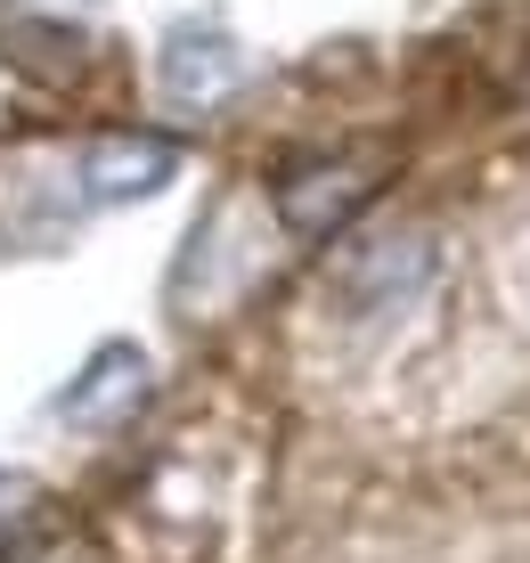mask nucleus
Returning <instances> with one entry per match:
<instances>
[{"label":"nucleus","mask_w":530,"mask_h":563,"mask_svg":"<svg viewBox=\"0 0 530 563\" xmlns=\"http://www.w3.org/2000/svg\"><path fill=\"white\" fill-rule=\"evenodd\" d=\"M433 278H441V245L424 238V229H384V238H367V245L343 254L335 302L351 319H391V310H408Z\"/></svg>","instance_id":"1"},{"label":"nucleus","mask_w":530,"mask_h":563,"mask_svg":"<svg viewBox=\"0 0 530 563\" xmlns=\"http://www.w3.org/2000/svg\"><path fill=\"white\" fill-rule=\"evenodd\" d=\"M238 82H245V49H238V33H229L221 16H180V25H164V42H155V99L172 114L221 107Z\"/></svg>","instance_id":"2"},{"label":"nucleus","mask_w":530,"mask_h":563,"mask_svg":"<svg viewBox=\"0 0 530 563\" xmlns=\"http://www.w3.org/2000/svg\"><path fill=\"white\" fill-rule=\"evenodd\" d=\"M172 172H180V147H172V140L107 131V140H90L82 164H74V197H82L90 212H123V205H147Z\"/></svg>","instance_id":"3"},{"label":"nucleus","mask_w":530,"mask_h":563,"mask_svg":"<svg viewBox=\"0 0 530 563\" xmlns=\"http://www.w3.org/2000/svg\"><path fill=\"white\" fill-rule=\"evenodd\" d=\"M147 400V352L140 343H98L82 360V376L57 393V417L66 424H114L123 409H140Z\"/></svg>","instance_id":"4"},{"label":"nucleus","mask_w":530,"mask_h":563,"mask_svg":"<svg viewBox=\"0 0 530 563\" xmlns=\"http://www.w3.org/2000/svg\"><path fill=\"white\" fill-rule=\"evenodd\" d=\"M229 278H238V212H205V221L188 229L180 262H172V302H180V310H205Z\"/></svg>","instance_id":"5"},{"label":"nucleus","mask_w":530,"mask_h":563,"mask_svg":"<svg viewBox=\"0 0 530 563\" xmlns=\"http://www.w3.org/2000/svg\"><path fill=\"white\" fill-rule=\"evenodd\" d=\"M360 197H367V180H360V172H351V164H327V172H302V180H286L278 212H286V229H294V238H327V229H335Z\"/></svg>","instance_id":"6"},{"label":"nucleus","mask_w":530,"mask_h":563,"mask_svg":"<svg viewBox=\"0 0 530 563\" xmlns=\"http://www.w3.org/2000/svg\"><path fill=\"white\" fill-rule=\"evenodd\" d=\"M25 498H33V482H25V474H9V465H0V515H9V507H25Z\"/></svg>","instance_id":"7"}]
</instances>
